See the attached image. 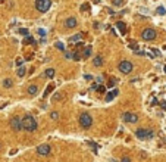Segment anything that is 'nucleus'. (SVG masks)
<instances>
[{"label": "nucleus", "instance_id": "9b49d317", "mask_svg": "<svg viewBox=\"0 0 166 162\" xmlns=\"http://www.w3.org/2000/svg\"><path fill=\"white\" fill-rule=\"evenodd\" d=\"M118 94H119V90H118V88H115V90H112L110 93H107V96H106V100H107V102H109V100H112V99H115Z\"/></svg>", "mask_w": 166, "mask_h": 162}, {"label": "nucleus", "instance_id": "b1692460", "mask_svg": "<svg viewBox=\"0 0 166 162\" xmlns=\"http://www.w3.org/2000/svg\"><path fill=\"white\" fill-rule=\"evenodd\" d=\"M112 3H113V6H116V8H121L123 5V0H112Z\"/></svg>", "mask_w": 166, "mask_h": 162}, {"label": "nucleus", "instance_id": "5701e85b", "mask_svg": "<svg viewBox=\"0 0 166 162\" xmlns=\"http://www.w3.org/2000/svg\"><path fill=\"white\" fill-rule=\"evenodd\" d=\"M81 40V34H75L74 37H71V43H77Z\"/></svg>", "mask_w": 166, "mask_h": 162}, {"label": "nucleus", "instance_id": "bb28decb", "mask_svg": "<svg viewBox=\"0 0 166 162\" xmlns=\"http://www.w3.org/2000/svg\"><path fill=\"white\" fill-rule=\"evenodd\" d=\"M53 88H54V85H49V87H47V88H46V96H49V93H52L53 91Z\"/></svg>", "mask_w": 166, "mask_h": 162}, {"label": "nucleus", "instance_id": "0eeeda50", "mask_svg": "<svg viewBox=\"0 0 166 162\" xmlns=\"http://www.w3.org/2000/svg\"><path fill=\"white\" fill-rule=\"evenodd\" d=\"M37 153L41 156H49L52 153V146L50 145H40L37 147Z\"/></svg>", "mask_w": 166, "mask_h": 162}, {"label": "nucleus", "instance_id": "2f4dec72", "mask_svg": "<svg viewBox=\"0 0 166 162\" xmlns=\"http://www.w3.org/2000/svg\"><path fill=\"white\" fill-rule=\"evenodd\" d=\"M22 63H24V60L21 59V58H18V59H16V65H18V66H21Z\"/></svg>", "mask_w": 166, "mask_h": 162}, {"label": "nucleus", "instance_id": "a878e982", "mask_svg": "<svg viewBox=\"0 0 166 162\" xmlns=\"http://www.w3.org/2000/svg\"><path fill=\"white\" fill-rule=\"evenodd\" d=\"M25 75V68H19L18 69V77H24Z\"/></svg>", "mask_w": 166, "mask_h": 162}, {"label": "nucleus", "instance_id": "9d476101", "mask_svg": "<svg viewBox=\"0 0 166 162\" xmlns=\"http://www.w3.org/2000/svg\"><path fill=\"white\" fill-rule=\"evenodd\" d=\"M77 24H78V21H77V18H74V16L68 18V19H66V22H65L66 28H75Z\"/></svg>", "mask_w": 166, "mask_h": 162}, {"label": "nucleus", "instance_id": "cd10ccee", "mask_svg": "<svg viewBox=\"0 0 166 162\" xmlns=\"http://www.w3.org/2000/svg\"><path fill=\"white\" fill-rule=\"evenodd\" d=\"M105 90H106V85H98L97 87V91L98 93H105Z\"/></svg>", "mask_w": 166, "mask_h": 162}, {"label": "nucleus", "instance_id": "39448f33", "mask_svg": "<svg viewBox=\"0 0 166 162\" xmlns=\"http://www.w3.org/2000/svg\"><path fill=\"white\" fill-rule=\"evenodd\" d=\"M132 69H134V65H132L129 60H122V62L119 63V71H121L122 74H131Z\"/></svg>", "mask_w": 166, "mask_h": 162}, {"label": "nucleus", "instance_id": "4468645a", "mask_svg": "<svg viewBox=\"0 0 166 162\" xmlns=\"http://www.w3.org/2000/svg\"><path fill=\"white\" fill-rule=\"evenodd\" d=\"M93 63H94V66H102L103 65V58L102 56H96L94 60H93Z\"/></svg>", "mask_w": 166, "mask_h": 162}, {"label": "nucleus", "instance_id": "f257e3e1", "mask_svg": "<svg viewBox=\"0 0 166 162\" xmlns=\"http://www.w3.org/2000/svg\"><path fill=\"white\" fill-rule=\"evenodd\" d=\"M22 121V128L25 130V131H35L37 130V121L34 120V117H31V115H26L24 118H21Z\"/></svg>", "mask_w": 166, "mask_h": 162}, {"label": "nucleus", "instance_id": "c9c22d12", "mask_svg": "<svg viewBox=\"0 0 166 162\" xmlns=\"http://www.w3.org/2000/svg\"><path fill=\"white\" fill-rule=\"evenodd\" d=\"M160 106H162V109H166V102H162L160 103Z\"/></svg>", "mask_w": 166, "mask_h": 162}, {"label": "nucleus", "instance_id": "393cba45", "mask_svg": "<svg viewBox=\"0 0 166 162\" xmlns=\"http://www.w3.org/2000/svg\"><path fill=\"white\" fill-rule=\"evenodd\" d=\"M156 12H157L159 15H165V13H166V10H165V8H163V6H159Z\"/></svg>", "mask_w": 166, "mask_h": 162}, {"label": "nucleus", "instance_id": "e433bc0d", "mask_svg": "<svg viewBox=\"0 0 166 162\" xmlns=\"http://www.w3.org/2000/svg\"><path fill=\"white\" fill-rule=\"evenodd\" d=\"M165 72H166V65H165Z\"/></svg>", "mask_w": 166, "mask_h": 162}, {"label": "nucleus", "instance_id": "f03ea898", "mask_svg": "<svg viewBox=\"0 0 166 162\" xmlns=\"http://www.w3.org/2000/svg\"><path fill=\"white\" fill-rule=\"evenodd\" d=\"M79 125L82 128H90L93 125V118H91V115L87 113V112H84V113H81V117H79Z\"/></svg>", "mask_w": 166, "mask_h": 162}, {"label": "nucleus", "instance_id": "2eb2a0df", "mask_svg": "<svg viewBox=\"0 0 166 162\" xmlns=\"http://www.w3.org/2000/svg\"><path fill=\"white\" fill-rule=\"evenodd\" d=\"M12 85H13V81H12L10 78H6V80L3 81V87H5V88H10Z\"/></svg>", "mask_w": 166, "mask_h": 162}, {"label": "nucleus", "instance_id": "6ab92c4d", "mask_svg": "<svg viewBox=\"0 0 166 162\" xmlns=\"http://www.w3.org/2000/svg\"><path fill=\"white\" fill-rule=\"evenodd\" d=\"M115 84H116V78H110L109 81H107V84H106V87H115Z\"/></svg>", "mask_w": 166, "mask_h": 162}, {"label": "nucleus", "instance_id": "1a4fd4ad", "mask_svg": "<svg viewBox=\"0 0 166 162\" xmlns=\"http://www.w3.org/2000/svg\"><path fill=\"white\" fill-rule=\"evenodd\" d=\"M10 127L13 131H21L22 130V121L19 117H13L12 120H10Z\"/></svg>", "mask_w": 166, "mask_h": 162}, {"label": "nucleus", "instance_id": "473e14b6", "mask_svg": "<svg viewBox=\"0 0 166 162\" xmlns=\"http://www.w3.org/2000/svg\"><path fill=\"white\" fill-rule=\"evenodd\" d=\"M121 162H131V159H129L128 156H125V158H122V159H121Z\"/></svg>", "mask_w": 166, "mask_h": 162}, {"label": "nucleus", "instance_id": "aec40b11", "mask_svg": "<svg viewBox=\"0 0 166 162\" xmlns=\"http://www.w3.org/2000/svg\"><path fill=\"white\" fill-rule=\"evenodd\" d=\"M32 43H35L34 38H32L31 35H26V38L24 40V44H32Z\"/></svg>", "mask_w": 166, "mask_h": 162}, {"label": "nucleus", "instance_id": "6e6552de", "mask_svg": "<svg viewBox=\"0 0 166 162\" xmlns=\"http://www.w3.org/2000/svg\"><path fill=\"white\" fill-rule=\"evenodd\" d=\"M122 120L125 122H129V124H135L137 121H138V117L134 113V112H125L122 115Z\"/></svg>", "mask_w": 166, "mask_h": 162}, {"label": "nucleus", "instance_id": "f3484780", "mask_svg": "<svg viewBox=\"0 0 166 162\" xmlns=\"http://www.w3.org/2000/svg\"><path fill=\"white\" fill-rule=\"evenodd\" d=\"M54 47H56V49H59L60 52L65 50V46H63V43H60V41H56V43H54Z\"/></svg>", "mask_w": 166, "mask_h": 162}, {"label": "nucleus", "instance_id": "20e7f679", "mask_svg": "<svg viewBox=\"0 0 166 162\" xmlns=\"http://www.w3.org/2000/svg\"><path fill=\"white\" fill-rule=\"evenodd\" d=\"M50 6H52V0H35V8L41 13L47 12L50 9Z\"/></svg>", "mask_w": 166, "mask_h": 162}, {"label": "nucleus", "instance_id": "7c9ffc66", "mask_svg": "<svg viewBox=\"0 0 166 162\" xmlns=\"http://www.w3.org/2000/svg\"><path fill=\"white\" fill-rule=\"evenodd\" d=\"M57 118H59V113H57V112H53L52 113V120H57Z\"/></svg>", "mask_w": 166, "mask_h": 162}, {"label": "nucleus", "instance_id": "7ed1b4c3", "mask_svg": "<svg viewBox=\"0 0 166 162\" xmlns=\"http://www.w3.org/2000/svg\"><path fill=\"white\" fill-rule=\"evenodd\" d=\"M135 136L141 138V140H146V138H153L154 136V131L153 130H147V128H138L135 131Z\"/></svg>", "mask_w": 166, "mask_h": 162}, {"label": "nucleus", "instance_id": "412c9836", "mask_svg": "<svg viewBox=\"0 0 166 162\" xmlns=\"http://www.w3.org/2000/svg\"><path fill=\"white\" fill-rule=\"evenodd\" d=\"M71 59H74V60H79V59H81V56H79L78 52H74V53H71Z\"/></svg>", "mask_w": 166, "mask_h": 162}, {"label": "nucleus", "instance_id": "c756f323", "mask_svg": "<svg viewBox=\"0 0 166 162\" xmlns=\"http://www.w3.org/2000/svg\"><path fill=\"white\" fill-rule=\"evenodd\" d=\"M151 53H153L154 56H160V52H159L157 49H151Z\"/></svg>", "mask_w": 166, "mask_h": 162}, {"label": "nucleus", "instance_id": "ddd939ff", "mask_svg": "<svg viewBox=\"0 0 166 162\" xmlns=\"http://www.w3.org/2000/svg\"><path fill=\"white\" fill-rule=\"evenodd\" d=\"M37 91H38V87H37L35 84H31L29 87H28V94L35 96V94H37Z\"/></svg>", "mask_w": 166, "mask_h": 162}, {"label": "nucleus", "instance_id": "423d86ee", "mask_svg": "<svg viewBox=\"0 0 166 162\" xmlns=\"http://www.w3.org/2000/svg\"><path fill=\"white\" fill-rule=\"evenodd\" d=\"M143 40H146V41H151V40H154L156 38V31L153 30V28H146L144 31H143Z\"/></svg>", "mask_w": 166, "mask_h": 162}, {"label": "nucleus", "instance_id": "c85d7f7f", "mask_svg": "<svg viewBox=\"0 0 166 162\" xmlns=\"http://www.w3.org/2000/svg\"><path fill=\"white\" fill-rule=\"evenodd\" d=\"M137 47H138V46H137V43H135V41L129 43V49H132V50H137Z\"/></svg>", "mask_w": 166, "mask_h": 162}, {"label": "nucleus", "instance_id": "f8f14e48", "mask_svg": "<svg viewBox=\"0 0 166 162\" xmlns=\"http://www.w3.org/2000/svg\"><path fill=\"white\" fill-rule=\"evenodd\" d=\"M116 28L121 31V34H122V35L126 34V27H125V24H123V22H116Z\"/></svg>", "mask_w": 166, "mask_h": 162}, {"label": "nucleus", "instance_id": "72a5a7b5", "mask_svg": "<svg viewBox=\"0 0 166 162\" xmlns=\"http://www.w3.org/2000/svg\"><path fill=\"white\" fill-rule=\"evenodd\" d=\"M81 10H82V12H84V10H88V5H82V6H81Z\"/></svg>", "mask_w": 166, "mask_h": 162}, {"label": "nucleus", "instance_id": "f704fd0d", "mask_svg": "<svg viewBox=\"0 0 166 162\" xmlns=\"http://www.w3.org/2000/svg\"><path fill=\"white\" fill-rule=\"evenodd\" d=\"M38 34H40V35H46V31H44V30H41V28H40V30H38Z\"/></svg>", "mask_w": 166, "mask_h": 162}, {"label": "nucleus", "instance_id": "a211bd4d", "mask_svg": "<svg viewBox=\"0 0 166 162\" xmlns=\"http://www.w3.org/2000/svg\"><path fill=\"white\" fill-rule=\"evenodd\" d=\"M46 77L47 78H53L54 77V69H52V68L47 69V71H46Z\"/></svg>", "mask_w": 166, "mask_h": 162}, {"label": "nucleus", "instance_id": "dca6fc26", "mask_svg": "<svg viewBox=\"0 0 166 162\" xmlns=\"http://www.w3.org/2000/svg\"><path fill=\"white\" fill-rule=\"evenodd\" d=\"M91 47H90V46H88V47H85V50H84V53H82V56H84V58H90V56H91Z\"/></svg>", "mask_w": 166, "mask_h": 162}, {"label": "nucleus", "instance_id": "4be33fe9", "mask_svg": "<svg viewBox=\"0 0 166 162\" xmlns=\"http://www.w3.org/2000/svg\"><path fill=\"white\" fill-rule=\"evenodd\" d=\"M18 33H19L21 35H29V31H28L26 28H19V30H18Z\"/></svg>", "mask_w": 166, "mask_h": 162}]
</instances>
